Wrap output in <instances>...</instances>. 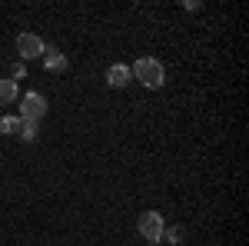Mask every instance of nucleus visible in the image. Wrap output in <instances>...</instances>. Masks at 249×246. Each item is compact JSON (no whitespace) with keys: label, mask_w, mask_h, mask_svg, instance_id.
<instances>
[{"label":"nucleus","mask_w":249,"mask_h":246,"mask_svg":"<svg viewBox=\"0 0 249 246\" xmlns=\"http://www.w3.org/2000/svg\"><path fill=\"white\" fill-rule=\"evenodd\" d=\"M17 123H20V116H3V120H0V133H7V136L17 133Z\"/></svg>","instance_id":"9d476101"},{"label":"nucleus","mask_w":249,"mask_h":246,"mask_svg":"<svg viewBox=\"0 0 249 246\" xmlns=\"http://www.w3.org/2000/svg\"><path fill=\"white\" fill-rule=\"evenodd\" d=\"M10 74H14V80H23V76H27V67H23V60H14Z\"/></svg>","instance_id":"9b49d317"},{"label":"nucleus","mask_w":249,"mask_h":246,"mask_svg":"<svg viewBox=\"0 0 249 246\" xmlns=\"http://www.w3.org/2000/svg\"><path fill=\"white\" fill-rule=\"evenodd\" d=\"M136 229H140V236H143V240H150V243H153V240L163 236V229H166V227H163V216H160L156 209H146V213H140Z\"/></svg>","instance_id":"7ed1b4c3"},{"label":"nucleus","mask_w":249,"mask_h":246,"mask_svg":"<svg viewBox=\"0 0 249 246\" xmlns=\"http://www.w3.org/2000/svg\"><path fill=\"white\" fill-rule=\"evenodd\" d=\"M183 236H186V229H183V227H170V229H163L160 240H166V243H183Z\"/></svg>","instance_id":"1a4fd4ad"},{"label":"nucleus","mask_w":249,"mask_h":246,"mask_svg":"<svg viewBox=\"0 0 249 246\" xmlns=\"http://www.w3.org/2000/svg\"><path fill=\"white\" fill-rule=\"evenodd\" d=\"M17 54L20 60H37L43 54V40L37 34H17Z\"/></svg>","instance_id":"20e7f679"},{"label":"nucleus","mask_w":249,"mask_h":246,"mask_svg":"<svg viewBox=\"0 0 249 246\" xmlns=\"http://www.w3.org/2000/svg\"><path fill=\"white\" fill-rule=\"evenodd\" d=\"M17 100V80H0V107Z\"/></svg>","instance_id":"0eeeda50"},{"label":"nucleus","mask_w":249,"mask_h":246,"mask_svg":"<svg viewBox=\"0 0 249 246\" xmlns=\"http://www.w3.org/2000/svg\"><path fill=\"white\" fill-rule=\"evenodd\" d=\"M130 80H133V74H130V67H126V63H113V67L107 70V83H110L113 90H123Z\"/></svg>","instance_id":"39448f33"},{"label":"nucleus","mask_w":249,"mask_h":246,"mask_svg":"<svg viewBox=\"0 0 249 246\" xmlns=\"http://www.w3.org/2000/svg\"><path fill=\"white\" fill-rule=\"evenodd\" d=\"M130 74H133L143 87H150V90H160V87H163V80H166L163 63H160V60H153V57H140L133 67H130Z\"/></svg>","instance_id":"f257e3e1"},{"label":"nucleus","mask_w":249,"mask_h":246,"mask_svg":"<svg viewBox=\"0 0 249 246\" xmlns=\"http://www.w3.org/2000/svg\"><path fill=\"white\" fill-rule=\"evenodd\" d=\"M40 57H43V67H47L50 74H60V70L67 67V57L60 54L57 47H50V43H43V54H40Z\"/></svg>","instance_id":"423d86ee"},{"label":"nucleus","mask_w":249,"mask_h":246,"mask_svg":"<svg viewBox=\"0 0 249 246\" xmlns=\"http://www.w3.org/2000/svg\"><path fill=\"white\" fill-rule=\"evenodd\" d=\"M17 136L27 140V143H34V140H37V123H34V120H20L17 123Z\"/></svg>","instance_id":"6e6552de"},{"label":"nucleus","mask_w":249,"mask_h":246,"mask_svg":"<svg viewBox=\"0 0 249 246\" xmlns=\"http://www.w3.org/2000/svg\"><path fill=\"white\" fill-rule=\"evenodd\" d=\"M43 114H47V100H43V94H37V90L23 94V100H20V120H34V123H40Z\"/></svg>","instance_id":"f03ea898"}]
</instances>
